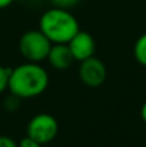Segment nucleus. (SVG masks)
<instances>
[{
	"mask_svg": "<svg viewBox=\"0 0 146 147\" xmlns=\"http://www.w3.org/2000/svg\"><path fill=\"white\" fill-rule=\"evenodd\" d=\"M49 85V75L36 62H25L10 71L8 89L20 99H28L43 94Z\"/></svg>",
	"mask_w": 146,
	"mask_h": 147,
	"instance_id": "obj_1",
	"label": "nucleus"
},
{
	"mask_svg": "<svg viewBox=\"0 0 146 147\" xmlns=\"http://www.w3.org/2000/svg\"><path fill=\"white\" fill-rule=\"evenodd\" d=\"M0 147H18V143L8 136H0Z\"/></svg>",
	"mask_w": 146,
	"mask_h": 147,
	"instance_id": "obj_13",
	"label": "nucleus"
},
{
	"mask_svg": "<svg viewBox=\"0 0 146 147\" xmlns=\"http://www.w3.org/2000/svg\"><path fill=\"white\" fill-rule=\"evenodd\" d=\"M39 30L52 44H67L80 28L78 20L69 9L53 7L41 14Z\"/></svg>",
	"mask_w": 146,
	"mask_h": 147,
	"instance_id": "obj_2",
	"label": "nucleus"
},
{
	"mask_svg": "<svg viewBox=\"0 0 146 147\" xmlns=\"http://www.w3.org/2000/svg\"><path fill=\"white\" fill-rule=\"evenodd\" d=\"M133 56L141 66L146 67V32L142 34L135 43Z\"/></svg>",
	"mask_w": 146,
	"mask_h": 147,
	"instance_id": "obj_8",
	"label": "nucleus"
},
{
	"mask_svg": "<svg viewBox=\"0 0 146 147\" xmlns=\"http://www.w3.org/2000/svg\"><path fill=\"white\" fill-rule=\"evenodd\" d=\"M18 147H41V145L38 141H35L31 137L26 136V137H23L22 140L18 142Z\"/></svg>",
	"mask_w": 146,
	"mask_h": 147,
	"instance_id": "obj_12",
	"label": "nucleus"
},
{
	"mask_svg": "<svg viewBox=\"0 0 146 147\" xmlns=\"http://www.w3.org/2000/svg\"><path fill=\"white\" fill-rule=\"evenodd\" d=\"M10 71H12V69L0 65V93H3V92H5L8 89Z\"/></svg>",
	"mask_w": 146,
	"mask_h": 147,
	"instance_id": "obj_9",
	"label": "nucleus"
},
{
	"mask_svg": "<svg viewBox=\"0 0 146 147\" xmlns=\"http://www.w3.org/2000/svg\"><path fill=\"white\" fill-rule=\"evenodd\" d=\"M140 114H141V119L144 120V123H146V102H144V105L141 106V111H140Z\"/></svg>",
	"mask_w": 146,
	"mask_h": 147,
	"instance_id": "obj_15",
	"label": "nucleus"
},
{
	"mask_svg": "<svg viewBox=\"0 0 146 147\" xmlns=\"http://www.w3.org/2000/svg\"><path fill=\"white\" fill-rule=\"evenodd\" d=\"M13 1H14V0H0V9L8 8L9 5H12Z\"/></svg>",
	"mask_w": 146,
	"mask_h": 147,
	"instance_id": "obj_14",
	"label": "nucleus"
},
{
	"mask_svg": "<svg viewBox=\"0 0 146 147\" xmlns=\"http://www.w3.org/2000/svg\"><path fill=\"white\" fill-rule=\"evenodd\" d=\"M52 43L40 30H30L20 39L18 49L22 57L28 62H39L47 59Z\"/></svg>",
	"mask_w": 146,
	"mask_h": 147,
	"instance_id": "obj_3",
	"label": "nucleus"
},
{
	"mask_svg": "<svg viewBox=\"0 0 146 147\" xmlns=\"http://www.w3.org/2000/svg\"><path fill=\"white\" fill-rule=\"evenodd\" d=\"M107 76L106 66L101 59L91 57L80 62L79 78L89 88H97L102 85Z\"/></svg>",
	"mask_w": 146,
	"mask_h": 147,
	"instance_id": "obj_5",
	"label": "nucleus"
},
{
	"mask_svg": "<svg viewBox=\"0 0 146 147\" xmlns=\"http://www.w3.org/2000/svg\"><path fill=\"white\" fill-rule=\"evenodd\" d=\"M70 52L75 61H84L87 58L93 57L96 52V43L93 36L85 31H78L75 36L67 43Z\"/></svg>",
	"mask_w": 146,
	"mask_h": 147,
	"instance_id": "obj_6",
	"label": "nucleus"
},
{
	"mask_svg": "<svg viewBox=\"0 0 146 147\" xmlns=\"http://www.w3.org/2000/svg\"><path fill=\"white\" fill-rule=\"evenodd\" d=\"M53 3L54 7L57 8H64V9H70V8L75 7L79 3V0H51Z\"/></svg>",
	"mask_w": 146,
	"mask_h": 147,
	"instance_id": "obj_10",
	"label": "nucleus"
},
{
	"mask_svg": "<svg viewBox=\"0 0 146 147\" xmlns=\"http://www.w3.org/2000/svg\"><path fill=\"white\" fill-rule=\"evenodd\" d=\"M58 133V123L51 114L41 112L31 117L27 124V136L38 141L41 146L51 143Z\"/></svg>",
	"mask_w": 146,
	"mask_h": 147,
	"instance_id": "obj_4",
	"label": "nucleus"
},
{
	"mask_svg": "<svg viewBox=\"0 0 146 147\" xmlns=\"http://www.w3.org/2000/svg\"><path fill=\"white\" fill-rule=\"evenodd\" d=\"M47 59L56 70H67L75 61L67 44H52Z\"/></svg>",
	"mask_w": 146,
	"mask_h": 147,
	"instance_id": "obj_7",
	"label": "nucleus"
},
{
	"mask_svg": "<svg viewBox=\"0 0 146 147\" xmlns=\"http://www.w3.org/2000/svg\"><path fill=\"white\" fill-rule=\"evenodd\" d=\"M18 105H20V98L10 94L7 98V101H5V109L9 110V111H14V110H17Z\"/></svg>",
	"mask_w": 146,
	"mask_h": 147,
	"instance_id": "obj_11",
	"label": "nucleus"
}]
</instances>
